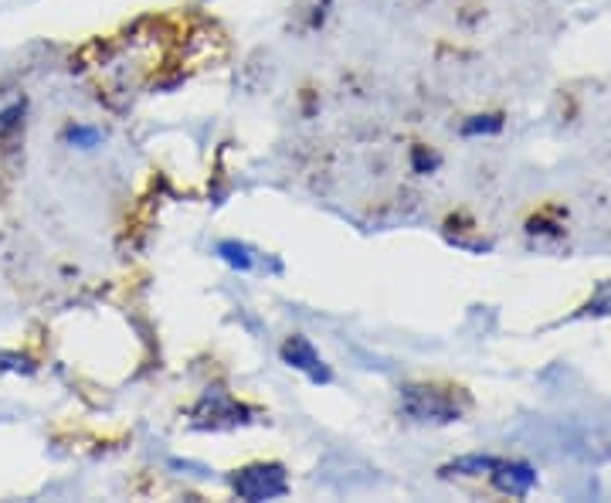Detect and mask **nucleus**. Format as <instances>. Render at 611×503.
I'll return each instance as SVG.
<instances>
[{"mask_svg": "<svg viewBox=\"0 0 611 503\" xmlns=\"http://www.w3.org/2000/svg\"><path fill=\"white\" fill-rule=\"evenodd\" d=\"M238 497L245 500H275V497H286L289 493V480H286V470L282 466H248L231 480Z\"/></svg>", "mask_w": 611, "mask_h": 503, "instance_id": "nucleus-1", "label": "nucleus"}, {"mask_svg": "<svg viewBox=\"0 0 611 503\" xmlns=\"http://www.w3.org/2000/svg\"><path fill=\"white\" fill-rule=\"evenodd\" d=\"M401 405L411 419H421V422H452L459 415V408L452 405V398H445L442 391L435 388H404L401 395Z\"/></svg>", "mask_w": 611, "mask_h": 503, "instance_id": "nucleus-2", "label": "nucleus"}, {"mask_svg": "<svg viewBox=\"0 0 611 503\" xmlns=\"http://www.w3.org/2000/svg\"><path fill=\"white\" fill-rule=\"evenodd\" d=\"M282 357H286V364L289 368H296V371H303L309 374V378L316 381V385H326L330 381V371H326V364L320 361V354H316V347L309 344V340L303 334H296V337H289L286 340V347H282Z\"/></svg>", "mask_w": 611, "mask_h": 503, "instance_id": "nucleus-3", "label": "nucleus"}, {"mask_svg": "<svg viewBox=\"0 0 611 503\" xmlns=\"http://www.w3.org/2000/svg\"><path fill=\"white\" fill-rule=\"evenodd\" d=\"M489 476H493V483L499 490H506V493H516V497H523L533 483H537V473L530 470V466H520V463H496L493 459V466H489Z\"/></svg>", "mask_w": 611, "mask_h": 503, "instance_id": "nucleus-4", "label": "nucleus"}, {"mask_svg": "<svg viewBox=\"0 0 611 503\" xmlns=\"http://www.w3.org/2000/svg\"><path fill=\"white\" fill-rule=\"evenodd\" d=\"M218 252H221V259H225L228 266H235V269H242V272H248V269L255 266L252 249H248V245H238V242H221V245H218Z\"/></svg>", "mask_w": 611, "mask_h": 503, "instance_id": "nucleus-5", "label": "nucleus"}, {"mask_svg": "<svg viewBox=\"0 0 611 503\" xmlns=\"http://www.w3.org/2000/svg\"><path fill=\"white\" fill-rule=\"evenodd\" d=\"M68 140L79 143L82 150H92V147H99L102 133L99 130H85V126H75V130H68Z\"/></svg>", "mask_w": 611, "mask_h": 503, "instance_id": "nucleus-6", "label": "nucleus"}, {"mask_svg": "<svg viewBox=\"0 0 611 503\" xmlns=\"http://www.w3.org/2000/svg\"><path fill=\"white\" fill-rule=\"evenodd\" d=\"M24 113V106H14V109H7V113H0V133L4 130H11V126L17 123V116Z\"/></svg>", "mask_w": 611, "mask_h": 503, "instance_id": "nucleus-7", "label": "nucleus"}]
</instances>
